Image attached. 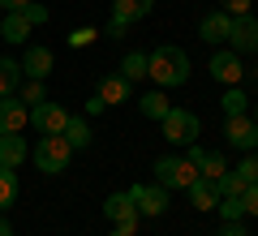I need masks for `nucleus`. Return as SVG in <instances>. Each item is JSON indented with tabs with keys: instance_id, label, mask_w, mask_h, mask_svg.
Returning <instances> with one entry per match:
<instances>
[{
	"instance_id": "2eb2a0df",
	"label": "nucleus",
	"mask_w": 258,
	"mask_h": 236,
	"mask_svg": "<svg viewBox=\"0 0 258 236\" xmlns=\"http://www.w3.org/2000/svg\"><path fill=\"white\" fill-rule=\"evenodd\" d=\"M30 159V146L22 133H0V168H22Z\"/></svg>"
},
{
	"instance_id": "4c0bfd02",
	"label": "nucleus",
	"mask_w": 258,
	"mask_h": 236,
	"mask_svg": "<svg viewBox=\"0 0 258 236\" xmlns=\"http://www.w3.org/2000/svg\"><path fill=\"white\" fill-rule=\"evenodd\" d=\"M254 56H258V43H254Z\"/></svg>"
},
{
	"instance_id": "9d476101",
	"label": "nucleus",
	"mask_w": 258,
	"mask_h": 236,
	"mask_svg": "<svg viewBox=\"0 0 258 236\" xmlns=\"http://www.w3.org/2000/svg\"><path fill=\"white\" fill-rule=\"evenodd\" d=\"M64 120H69V108H60V103H52V99H43V103H35V108H30V125L39 129V137L60 133Z\"/></svg>"
},
{
	"instance_id": "473e14b6",
	"label": "nucleus",
	"mask_w": 258,
	"mask_h": 236,
	"mask_svg": "<svg viewBox=\"0 0 258 236\" xmlns=\"http://www.w3.org/2000/svg\"><path fill=\"white\" fill-rule=\"evenodd\" d=\"M220 236H249V232H245V223H241V219H228V223L220 227Z\"/></svg>"
},
{
	"instance_id": "412c9836",
	"label": "nucleus",
	"mask_w": 258,
	"mask_h": 236,
	"mask_svg": "<svg viewBox=\"0 0 258 236\" xmlns=\"http://www.w3.org/2000/svg\"><path fill=\"white\" fill-rule=\"evenodd\" d=\"M18 86H22V64L9 60V56H0V99L18 95Z\"/></svg>"
},
{
	"instance_id": "423d86ee",
	"label": "nucleus",
	"mask_w": 258,
	"mask_h": 236,
	"mask_svg": "<svg viewBox=\"0 0 258 236\" xmlns=\"http://www.w3.org/2000/svg\"><path fill=\"white\" fill-rule=\"evenodd\" d=\"M103 215H108L125 236H134V232H138V223H142V215H138V206H134V198H129V189H125V193H108Z\"/></svg>"
},
{
	"instance_id": "1a4fd4ad",
	"label": "nucleus",
	"mask_w": 258,
	"mask_h": 236,
	"mask_svg": "<svg viewBox=\"0 0 258 236\" xmlns=\"http://www.w3.org/2000/svg\"><path fill=\"white\" fill-rule=\"evenodd\" d=\"M224 137H228V146H237V150H258V120L249 116V112L228 116L224 120Z\"/></svg>"
},
{
	"instance_id": "c9c22d12",
	"label": "nucleus",
	"mask_w": 258,
	"mask_h": 236,
	"mask_svg": "<svg viewBox=\"0 0 258 236\" xmlns=\"http://www.w3.org/2000/svg\"><path fill=\"white\" fill-rule=\"evenodd\" d=\"M0 236H13V227H9V219L0 215Z\"/></svg>"
},
{
	"instance_id": "cd10ccee",
	"label": "nucleus",
	"mask_w": 258,
	"mask_h": 236,
	"mask_svg": "<svg viewBox=\"0 0 258 236\" xmlns=\"http://www.w3.org/2000/svg\"><path fill=\"white\" fill-rule=\"evenodd\" d=\"M224 215V223H228V219H241L245 215V206H241V198H220V206H215Z\"/></svg>"
},
{
	"instance_id": "0eeeda50",
	"label": "nucleus",
	"mask_w": 258,
	"mask_h": 236,
	"mask_svg": "<svg viewBox=\"0 0 258 236\" xmlns=\"http://www.w3.org/2000/svg\"><path fill=\"white\" fill-rule=\"evenodd\" d=\"M129 198H134V206H138L142 219H159L168 210V189H164V185L138 181V185H129Z\"/></svg>"
},
{
	"instance_id": "20e7f679",
	"label": "nucleus",
	"mask_w": 258,
	"mask_h": 236,
	"mask_svg": "<svg viewBox=\"0 0 258 236\" xmlns=\"http://www.w3.org/2000/svg\"><path fill=\"white\" fill-rule=\"evenodd\" d=\"M159 129H164V142L189 146V142H198V133H203V120L194 116V112H185V108H168V116L159 120Z\"/></svg>"
},
{
	"instance_id": "9b49d317",
	"label": "nucleus",
	"mask_w": 258,
	"mask_h": 236,
	"mask_svg": "<svg viewBox=\"0 0 258 236\" xmlns=\"http://www.w3.org/2000/svg\"><path fill=\"white\" fill-rule=\"evenodd\" d=\"M26 125H30V108L18 95H5L0 99V133H22Z\"/></svg>"
},
{
	"instance_id": "ddd939ff",
	"label": "nucleus",
	"mask_w": 258,
	"mask_h": 236,
	"mask_svg": "<svg viewBox=\"0 0 258 236\" xmlns=\"http://www.w3.org/2000/svg\"><path fill=\"white\" fill-rule=\"evenodd\" d=\"M22 77H35V82H47V73H52V47H43V43H35V47H26V56H22Z\"/></svg>"
},
{
	"instance_id": "39448f33",
	"label": "nucleus",
	"mask_w": 258,
	"mask_h": 236,
	"mask_svg": "<svg viewBox=\"0 0 258 236\" xmlns=\"http://www.w3.org/2000/svg\"><path fill=\"white\" fill-rule=\"evenodd\" d=\"M155 9V0H112V18H108V35L120 39L134 22H142L147 13Z\"/></svg>"
},
{
	"instance_id": "f8f14e48",
	"label": "nucleus",
	"mask_w": 258,
	"mask_h": 236,
	"mask_svg": "<svg viewBox=\"0 0 258 236\" xmlns=\"http://www.w3.org/2000/svg\"><path fill=\"white\" fill-rule=\"evenodd\" d=\"M254 43H258V18H254V13H249V18H232L228 47L237 56H245V52H254Z\"/></svg>"
},
{
	"instance_id": "f03ea898",
	"label": "nucleus",
	"mask_w": 258,
	"mask_h": 236,
	"mask_svg": "<svg viewBox=\"0 0 258 236\" xmlns=\"http://www.w3.org/2000/svg\"><path fill=\"white\" fill-rule=\"evenodd\" d=\"M30 159H35V168L43 176H60L64 168H69V159H74V146L64 142L60 133H47V137H39V146L30 150Z\"/></svg>"
},
{
	"instance_id": "7c9ffc66",
	"label": "nucleus",
	"mask_w": 258,
	"mask_h": 236,
	"mask_svg": "<svg viewBox=\"0 0 258 236\" xmlns=\"http://www.w3.org/2000/svg\"><path fill=\"white\" fill-rule=\"evenodd\" d=\"M224 13H228V18H249V0H224Z\"/></svg>"
},
{
	"instance_id": "4468645a",
	"label": "nucleus",
	"mask_w": 258,
	"mask_h": 236,
	"mask_svg": "<svg viewBox=\"0 0 258 236\" xmlns=\"http://www.w3.org/2000/svg\"><path fill=\"white\" fill-rule=\"evenodd\" d=\"M228 30H232V18L224 9H211L207 13L203 22H198V39H203V43H228Z\"/></svg>"
},
{
	"instance_id": "f3484780",
	"label": "nucleus",
	"mask_w": 258,
	"mask_h": 236,
	"mask_svg": "<svg viewBox=\"0 0 258 236\" xmlns=\"http://www.w3.org/2000/svg\"><path fill=\"white\" fill-rule=\"evenodd\" d=\"M129 91H134V82H125L120 73H108V77L99 82V91H95V95H99L108 108H116V103H125V99H129Z\"/></svg>"
},
{
	"instance_id": "4be33fe9",
	"label": "nucleus",
	"mask_w": 258,
	"mask_h": 236,
	"mask_svg": "<svg viewBox=\"0 0 258 236\" xmlns=\"http://www.w3.org/2000/svg\"><path fill=\"white\" fill-rule=\"evenodd\" d=\"M18 189H22L18 185V168H0V215L18 202Z\"/></svg>"
},
{
	"instance_id": "bb28decb",
	"label": "nucleus",
	"mask_w": 258,
	"mask_h": 236,
	"mask_svg": "<svg viewBox=\"0 0 258 236\" xmlns=\"http://www.w3.org/2000/svg\"><path fill=\"white\" fill-rule=\"evenodd\" d=\"M232 172H237L245 185H258V150H245V159H241Z\"/></svg>"
},
{
	"instance_id": "6ab92c4d",
	"label": "nucleus",
	"mask_w": 258,
	"mask_h": 236,
	"mask_svg": "<svg viewBox=\"0 0 258 236\" xmlns=\"http://www.w3.org/2000/svg\"><path fill=\"white\" fill-rule=\"evenodd\" d=\"M30 22H26V13H5V22H0V39L5 43H26L30 39Z\"/></svg>"
},
{
	"instance_id": "f704fd0d",
	"label": "nucleus",
	"mask_w": 258,
	"mask_h": 236,
	"mask_svg": "<svg viewBox=\"0 0 258 236\" xmlns=\"http://www.w3.org/2000/svg\"><path fill=\"white\" fill-rule=\"evenodd\" d=\"M26 5H30V0H0V9H5V13H22Z\"/></svg>"
},
{
	"instance_id": "2f4dec72",
	"label": "nucleus",
	"mask_w": 258,
	"mask_h": 236,
	"mask_svg": "<svg viewBox=\"0 0 258 236\" xmlns=\"http://www.w3.org/2000/svg\"><path fill=\"white\" fill-rule=\"evenodd\" d=\"M241 206H245V215H258V185H245V193H241Z\"/></svg>"
},
{
	"instance_id": "5701e85b",
	"label": "nucleus",
	"mask_w": 258,
	"mask_h": 236,
	"mask_svg": "<svg viewBox=\"0 0 258 236\" xmlns=\"http://www.w3.org/2000/svg\"><path fill=\"white\" fill-rule=\"evenodd\" d=\"M120 77H125V82H142V77H147V52H129L125 60H120Z\"/></svg>"
},
{
	"instance_id": "e433bc0d",
	"label": "nucleus",
	"mask_w": 258,
	"mask_h": 236,
	"mask_svg": "<svg viewBox=\"0 0 258 236\" xmlns=\"http://www.w3.org/2000/svg\"><path fill=\"white\" fill-rule=\"evenodd\" d=\"M108 236H125V232H120V227H116V232H108Z\"/></svg>"
},
{
	"instance_id": "58836bf2",
	"label": "nucleus",
	"mask_w": 258,
	"mask_h": 236,
	"mask_svg": "<svg viewBox=\"0 0 258 236\" xmlns=\"http://www.w3.org/2000/svg\"><path fill=\"white\" fill-rule=\"evenodd\" d=\"M254 120H258V108H254Z\"/></svg>"
},
{
	"instance_id": "f257e3e1",
	"label": "nucleus",
	"mask_w": 258,
	"mask_h": 236,
	"mask_svg": "<svg viewBox=\"0 0 258 236\" xmlns=\"http://www.w3.org/2000/svg\"><path fill=\"white\" fill-rule=\"evenodd\" d=\"M147 77L159 86V91H168V86H185L189 82V52L176 43H159L155 52L147 56Z\"/></svg>"
},
{
	"instance_id": "c756f323",
	"label": "nucleus",
	"mask_w": 258,
	"mask_h": 236,
	"mask_svg": "<svg viewBox=\"0 0 258 236\" xmlns=\"http://www.w3.org/2000/svg\"><path fill=\"white\" fill-rule=\"evenodd\" d=\"M86 43H95V30H91V26L69 30V47H86Z\"/></svg>"
},
{
	"instance_id": "a211bd4d",
	"label": "nucleus",
	"mask_w": 258,
	"mask_h": 236,
	"mask_svg": "<svg viewBox=\"0 0 258 236\" xmlns=\"http://www.w3.org/2000/svg\"><path fill=\"white\" fill-rule=\"evenodd\" d=\"M60 137L74 146V150H86V146H91V120H86V116H74V112H69V120H64Z\"/></svg>"
},
{
	"instance_id": "a878e982",
	"label": "nucleus",
	"mask_w": 258,
	"mask_h": 236,
	"mask_svg": "<svg viewBox=\"0 0 258 236\" xmlns=\"http://www.w3.org/2000/svg\"><path fill=\"white\" fill-rule=\"evenodd\" d=\"M215 189H220V198H241V193H245V181H241L237 172H224L220 181H215Z\"/></svg>"
},
{
	"instance_id": "393cba45",
	"label": "nucleus",
	"mask_w": 258,
	"mask_h": 236,
	"mask_svg": "<svg viewBox=\"0 0 258 236\" xmlns=\"http://www.w3.org/2000/svg\"><path fill=\"white\" fill-rule=\"evenodd\" d=\"M18 99L26 103V108H35V103H43V99H47V86H43V82H35V77H26V82L18 86Z\"/></svg>"
},
{
	"instance_id": "dca6fc26",
	"label": "nucleus",
	"mask_w": 258,
	"mask_h": 236,
	"mask_svg": "<svg viewBox=\"0 0 258 236\" xmlns=\"http://www.w3.org/2000/svg\"><path fill=\"white\" fill-rule=\"evenodd\" d=\"M185 193H189V206L194 210H215V206H220V189H215V181H207V176H198Z\"/></svg>"
},
{
	"instance_id": "b1692460",
	"label": "nucleus",
	"mask_w": 258,
	"mask_h": 236,
	"mask_svg": "<svg viewBox=\"0 0 258 236\" xmlns=\"http://www.w3.org/2000/svg\"><path fill=\"white\" fill-rule=\"evenodd\" d=\"M220 108H224V116H241V112H249V95L241 91V86H228V95L220 99Z\"/></svg>"
},
{
	"instance_id": "72a5a7b5",
	"label": "nucleus",
	"mask_w": 258,
	"mask_h": 236,
	"mask_svg": "<svg viewBox=\"0 0 258 236\" xmlns=\"http://www.w3.org/2000/svg\"><path fill=\"white\" fill-rule=\"evenodd\" d=\"M103 108H108V103H103V99H99V95H91V99H86V116H99V112H103Z\"/></svg>"
},
{
	"instance_id": "aec40b11",
	"label": "nucleus",
	"mask_w": 258,
	"mask_h": 236,
	"mask_svg": "<svg viewBox=\"0 0 258 236\" xmlns=\"http://www.w3.org/2000/svg\"><path fill=\"white\" fill-rule=\"evenodd\" d=\"M168 108H172V103H168V95H164V91H147V95L138 99V112H142L147 120H164V116H168Z\"/></svg>"
},
{
	"instance_id": "c85d7f7f",
	"label": "nucleus",
	"mask_w": 258,
	"mask_h": 236,
	"mask_svg": "<svg viewBox=\"0 0 258 236\" xmlns=\"http://www.w3.org/2000/svg\"><path fill=\"white\" fill-rule=\"evenodd\" d=\"M22 13H26V22H30V26H43V22H47V5H35V0H30V5H26Z\"/></svg>"
},
{
	"instance_id": "7ed1b4c3",
	"label": "nucleus",
	"mask_w": 258,
	"mask_h": 236,
	"mask_svg": "<svg viewBox=\"0 0 258 236\" xmlns=\"http://www.w3.org/2000/svg\"><path fill=\"white\" fill-rule=\"evenodd\" d=\"M198 181V168H194L189 154H164V159H155V185H164V189H189V185Z\"/></svg>"
},
{
	"instance_id": "6e6552de",
	"label": "nucleus",
	"mask_w": 258,
	"mask_h": 236,
	"mask_svg": "<svg viewBox=\"0 0 258 236\" xmlns=\"http://www.w3.org/2000/svg\"><path fill=\"white\" fill-rule=\"evenodd\" d=\"M207 69H211V77H215V82H224V86H241V77H245V64H241V56L232 52V47L211 52Z\"/></svg>"
}]
</instances>
